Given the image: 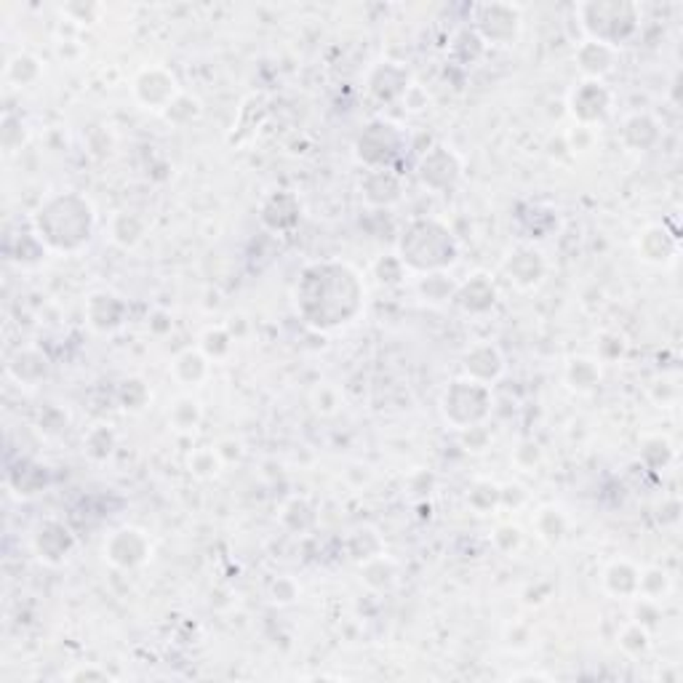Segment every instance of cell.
Wrapping results in <instances>:
<instances>
[{"label":"cell","instance_id":"cell-1","mask_svg":"<svg viewBox=\"0 0 683 683\" xmlns=\"http://www.w3.org/2000/svg\"><path fill=\"white\" fill-rule=\"evenodd\" d=\"M94 232V211L78 195H59L35 214V235L59 251L83 246Z\"/></svg>","mask_w":683,"mask_h":683},{"label":"cell","instance_id":"cell-2","mask_svg":"<svg viewBox=\"0 0 683 683\" xmlns=\"http://www.w3.org/2000/svg\"><path fill=\"white\" fill-rule=\"evenodd\" d=\"M456 254L459 248H456L454 235L435 220H419V222H411L408 229H403L400 262L414 270H422V273L444 270L454 265Z\"/></svg>","mask_w":683,"mask_h":683},{"label":"cell","instance_id":"cell-3","mask_svg":"<svg viewBox=\"0 0 683 683\" xmlns=\"http://www.w3.org/2000/svg\"><path fill=\"white\" fill-rule=\"evenodd\" d=\"M105 553L108 558L113 561L115 566H123V569H131L136 564H142L150 553V545L145 539L142 531L136 529H120L110 537V542L105 545Z\"/></svg>","mask_w":683,"mask_h":683},{"label":"cell","instance_id":"cell-4","mask_svg":"<svg viewBox=\"0 0 683 683\" xmlns=\"http://www.w3.org/2000/svg\"><path fill=\"white\" fill-rule=\"evenodd\" d=\"M462 173V166L454 158V153H449V147H433V153H427L419 164V176L427 187L433 190H446L452 187Z\"/></svg>","mask_w":683,"mask_h":683},{"label":"cell","instance_id":"cell-5","mask_svg":"<svg viewBox=\"0 0 683 683\" xmlns=\"http://www.w3.org/2000/svg\"><path fill=\"white\" fill-rule=\"evenodd\" d=\"M136 97L155 110H166L171 102L179 97L176 91V80L166 70H147L139 80H136Z\"/></svg>","mask_w":683,"mask_h":683},{"label":"cell","instance_id":"cell-6","mask_svg":"<svg viewBox=\"0 0 683 683\" xmlns=\"http://www.w3.org/2000/svg\"><path fill=\"white\" fill-rule=\"evenodd\" d=\"M606 110H609V91L598 80L579 83L576 91L571 94V113L582 123H593V120L603 117Z\"/></svg>","mask_w":683,"mask_h":683},{"label":"cell","instance_id":"cell-7","mask_svg":"<svg viewBox=\"0 0 683 683\" xmlns=\"http://www.w3.org/2000/svg\"><path fill=\"white\" fill-rule=\"evenodd\" d=\"M502 369H505V360H502L500 350L491 347V344H478V347H472L464 355V371H467V377L475 379V382H481V385L494 382L502 374Z\"/></svg>","mask_w":683,"mask_h":683},{"label":"cell","instance_id":"cell-8","mask_svg":"<svg viewBox=\"0 0 683 683\" xmlns=\"http://www.w3.org/2000/svg\"><path fill=\"white\" fill-rule=\"evenodd\" d=\"M35 547H38L41 558H46V561H61V558L70 553V547H72V537H70V531H67L61 523L49 520V523H43V526L38 529V534H35Z\"/></svg>","mask_w":683,"mask_h":683},{"label":"cell","instance_id":"cell-9","mask_svg":"<svg viewBox=\"0 0 683 683\" xmlns=\"http://www.w3.org/2000/svg\"><path fill=\"white\" fill-rule=\"evenodd\" d=\"M363 192L374 206H390L400 198V182L390 169H371L366 182H363Z\"/></svg>","mask_w":683,"mask_h":683},{"label":"cell","instance_id":"cell-10","mask_svg":"<svg viewBox=\"0 0 683 683\" xmlns=\"http://www.w3.org/2000/svg\"><path fill=\"white\" fill-rule=\"evenodd\" d=\"M576 61H579V67H582L587 75L598 78V75H606V72L612 70L614 49H612V46H606V43H598V41H587V43H582V46H579V51H576Z\"/></svg>","mask_w":683,"mask_h":683},{"label":"cell","instance_id":"cell-11","mask_svg":"<svg viewBox=\"0 0 683 683\" xmlns=\"http://www.w3.org/2000/svg\"><path fill=\"white\" fill-rule=\"evenodd\" d=\"M8 371H11V377H14L16 382L33 385V382H38L41 377H46L49 363H46L43 355H38V352H33V350H24V352L19 350V352L11 358V363H8Z\"/></svg>","mask_w":683,"mask_h":683},{"label":"cell","instance_id":"cell-12","mask_svg":"<svg viewBox=\"0 0 683 683\" xmlns=\"http://www.w3.org/2000/svg\"><path fill=\"white\" fill-rule=\"evenodd\" d=\"M494 285L489 284L483 276H475L470 284L464 285V291H462V302H464V307L467 310H486V307H491L494 304Z\"/></svg>","mask_w":683,"mask_h":683},{"label":"cell","instance_id":"cell-13","mask_svg":"<svg viewBox=\"0 0 683 683\" xmlns=\"http://www.w3.org/2000/svg\"><path fill=\"white\" fill-rule=\"evenodd\" d=\"M173 371H176V377H179L182 382H198V379H203V374H206V358H203L201 352L187 350V352H182V355L176 358Z\"/></svg>","mask_w":683,"mask_h":683},{"label":"cell","instance_id":"cell-14","mask_svg":"<svg viewBox=\"0 0 683 683\" xmlns=\"http://www.w3.org/2000/svg\"><path fill=\"white\" fill-rule=\"evenodd\" d=\"M638 582H641L638 574L630 569L627 564H614L612 569L606 571V585H609L614 593H620V595H630V593L641 590Z\"/></svg>","mask_w":683,"mask_h":683},{"label":"cell","instance_id":"cell-15","mask_svg":"<svg viewBox=\"0 0 683 683\" xmlns=\"http://www.w3.org/2000/svg\"><path fill=\"white\" fill-rule=\"evenodd\" d=\"M142 222L134 214H117L113 222V238L120 246H134L142 238Z\"/></svg>","mask_w":683,"mask_h":683},{"label":"cell","instance_id":"cell-16","mask_svg":"<svg viewBox=\"0 0 683 683\" xmlns=\"http://www.w3.org/2000/svg\"><path fill=\"white\" fill-rule=\"evenodd\" d=\"M537 529L547 542H558L564 534V518L558 510H542L537 518Z\"/></svg>","mask_w":683,"mask_h":683},{"label":"cell","instance_id":"cell-17","mask_svg":"<svg viewBox=\"0 0 683 683\" xmlns=\"http://www.w3.org/2000/svg\"><path fill=\"white\" fill-rule=\"evenodd\" d=\"M198 419H201V411L195 400H179L173 406V425L179 430H190L192 425H198Z\"/></svg>","mask_w":683,"mask_h":683},{"label":"cell","instance_id":"cell-18","mask_svg":"<svg viewBox=\"0 0 683 683\" xmlns=\"http://www.w3.org/2000/svg\"><path fill=\"white\" fill-rule=\"evenodd\" d=\"M569 377L574 388H593L598 382V369L593 366V360H574Z\"/></svg>","mask_w":683,"mask_h":683},{"label":"cell","instance_id":"cell-19","mask_svg":"<svg viewBox=\"0 0 683 683\" xmlns=\"http://www.w3.org/2000/svg\"><path fill=\"white\" fill-rule=\"evenodd\" d=\"M190 467H192L198 475H211V472H217V467H220V454L211 452V449H203V452L192 454Z\"/></svg>","mask_w":683,"mask_h":683},{"label":"cell","instance_id":"cell-20","mask_svg":"<svg viewBox=\"0 0 683 683\" xmlns=\"http://www.w3.org/2000/svg\"><path fill=\"white\" fill-rule=\"evenodd\" d=\"M67 681H110V676L97 668H78V670L67 673Z\"/></svg>","mask_w":683,"mask_h":683}]
</instances>
